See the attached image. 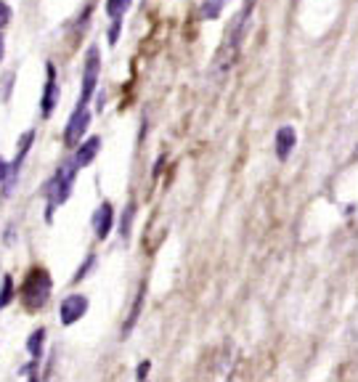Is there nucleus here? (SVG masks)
Instances as JSON below:
<instances>
[{
    "label": "nucleus",
    "mask_w": 358,
    "mask_h": 382,
    "mask_svg": "<svg viewBox=\"0 0 358 382\" xmlns=\"http://www.w3.org/2000/svg\"><path fill=\"white\" fill-rule=\"evenodd\" d=\"M3 45H6V43H3V35H0V61H3V51H6Z\"/></svg>",
    "instance_id": "nucleus-19"
},
{
    "label": "nucleus",
    "mask_w": 358,
    "mask_h": 382,
    "mask_svg": "<svg viewBox=\"0 0 358 382\" xmlns=\"http://www.w3.org/2000/svg\"><path fill=\"white\" fill-rule=\"evenodd\" d=\"M130 221H133V205H128L125 207V215H122V237H128V231H130Z\"/></svg>",
    "instance_id": "nucleus-14"
},
{
    "label": "nucleus",
    "mask_w": 358,
    "mask_h": 382,
    "mask_svg": "<svg viewBox=\"0 0 358 382\" xmlns=\"http://www.w3.org/2000/svg\"><path fill=\"white\" fill-rule=\"evenodd\" d=\"M294 146H297V133H294V128H290V125L278 128L276 131V157L281 159V162L290 159V154L294 152Z\"/></svg>",
    "instance_id": "nucleus-5"
},
{
    "label": "nucleus",
    "mask_w": 358,
    "mask_h": 382,
    "mask_svg": "<svg viewBox=\"0 0 358 382\" xmlns=\"http://www.w3.org/2000/svg\"><path fill=\"white\" fill-rule=\"evenodd\" d=\"M112 226H114V210H112L109 202H104V205L96 210V215H93V228H96L98 239H106L109 231H112Z\"/></svg>",
    "instance_id": "nucleus-6"
},
{
    "label": "nucleus",
    "mask_w": 358,
    "mask_h": 382,
    "mask_svg": "<svg viewBox=\"0 0 358 382\" xmlns=\"http://www.w3.org/2000/svg\"><path fill=\"white\" fill-rule=\"evenodd\" d=\"M98 149H101V138H98V135H91V138H88L85 144H80L77 157H75L77 168H85V165H91L93 159H96V154H98Z\"/></svg>",
    "instance_id": "nucleus-8"
},
{
    "label": "nucleus",
    "mask_w": 358,
    "mask_h": 382,
    "mask_svg": "<svg viewBox=\"0 0 358 382\" xmlns=\"http://www.w3.org/2000/svg\"><path fill=\"white\" fill-rule=\"evenodd\" d=\"M119 24H122V22H119V19H114V22H112V32H109V43H117Z\"/></svg>",
    "instance_id": "nucleus-16"
},
{
    "label": "nucleus",
    "mask_w": 358,
    "mask_h": 382,
    "mask_svg": "<svg viewBox=\"0 0 358 382\" xmlns=\"http://www.w3.org/2000/svg\"><path fill=\"white\" fill-rule=\"evenodd\" d=\"M149 367H151V361H141V367H138V377H141V380L146 377V372H149Z\"/></svg>",
    "instance_id": "nucleus-17"
},
{
    "label": "nucleus",
    "mask_w": 358,
    "mask_h": 382,
    "mask_svg": "<svg viewBox=\"0 0 358 382\" xmlns=\"http://www.w3.org/2000/svg\"><path fill=\"white\" fill-rule=\"evenodd\" d=\"M225 0H204V8H202V16L204 19H218L221 11H223Z\"/></svg>",
    "instance_id": "nucleus-11"
},
{
    "label": "nucleus",
    "mask_w": 358,
    "mask_h": 382,
    "mask_svg": "<svg viewBox=\"0 0 358 382\" xmlns=\"http://www.w3.org/2000/svg\"><path fill=\"white\" fill-rule=\"evenodd\" d=\"M88 125H91V112L85 109V104H80L77 109H75L72 119H69L66 131H64L66 146H77L80 141H82V135L88 133Z\"/></svg>",
    "instance_id": "nucleus-3"
},
{
    "label": "nucleus",
    "mask_w": 358,
    "mask_h": 382,
    "mask_svg": "<svg viewBox=\"0 0 358 382\" xmlns=\"http://www.w3.org/2000/svg\"><path fill=\"white\" fill-rule=\"evenodd\" d=\"M88 311V297L85 295H69L64 297V303L59 308V316H61V324L69 327V324H75L80 321V316Z\"/></svg>",
    "instance_id": "nucleus-4"
},
{
    "label": "nucleus",
    "mask_w": 358,
    "mask_h": 382,
    "mask_svg": "<svg viewBox=\"0 0 358 382\" xmlns=\"http://www.w3.org/2000/svg\"><path fill=\"white\" fill-rule=\"evenodd\" d=\"M6 172H8V162L0 157V184H3V178H6Z\"/></svg>",
    "instance_id": "nucleus-18"
},
{
    "label": "nucleus",
    "mask_w": 358,
    "mask_h": 382,
    "mask_svg": "<svg viewBox=\"0 0 358 382\" xmlns=\"http://www.w3.org/2000/svg\"><path fill=\"white\" fill-rule=\"evenodd\" d=\"M43 340H45V330H35L29 335V340H27V351H29V356L38 358L43 353Z\"/></svg>",
    "instance_id": "nucleus-9"
},
{
    "label": "nucleus",
    "mask_w": 358,
    "mask_h": 382,
    "mask_svg": "<svg viewBox=\"0 0 358 382\" xmlns=\"http://www.w3.org/2000/svg\"><path fill=\"white\" fill-rule=\"evenodd\" d=\"M130 8V0H106V13L112 19H122V13Z\"/></svg>",
    "instance_id": "nucleus-10"
},
{
    "label": "nucleus",
    "mask_w": 358,
    "mask_h": 382,
    "mask_svg": "<svg viewBox=\"0 0 358 382\" xmlns=\"http://www.w3.org/2000/svg\"><path fill=\"white\" fill-rule=\"evenodd\" d=\"M48 295H51V277H48V271H43V268L32 271L24 284V300L32 308H38V305L45 303Z\"/></svg>",
    "instance_id": "nucleus-1"
},
{
    "label": "nucleus",
    "mask_w": 358,
    "mask_h": 382,
    "mask_svg": "<svg viewBox=\"0 0 358 382\" xmlns=\"http://www.w3.org/2000/svg\"><path fill=\"white\" fill-rule=\"evenodd\" d=\"M13 297V279L11 277H3V284H0V308L11 303Z\"/></svg>",
    "instance_id": "nucleus-12"
},
{
    "label": "nucleus",
    "mask_w": 358,
    "mask_h": 382,
    "mask_svg": "<svg viewBox=\"0 0 358 382\" xmlns=\"http://www.w3.org/2000/svg\"><path fill=\"white\" fill-rule=\"evenodd\" d=\"M141 305H144V290H141V295L135 297V308H133V314L128 316V324H125V332L133 330V324H135V316H138V311H141Z\"/></svg>",
    "instance_id": "nucleus-13"
},
{
    "label": "nucleus",
    "mask_w": 358,
    "mask_h": 382,
    "mask_svg": "<svg viewBox=\"0 0 358 382\" xmlns=\"http://www.w3.org/2000/svg\"><path fill=\"white\" fill-rule=\"evenodd\" d=\"M56 101H59V88H56V72H53V64H48V82H45V93H43V101H40L43 117L53 115V109H56Z\"/></svg>",
    "instance_id": "nucleus-7"
},
{
    "label": "nucleus",
    "mask_w": 358,
    "mask_h": 382,
    "mask_svg": "<svg viewBox=\"0 0 358 382\" xmlns=\"http://www.w3.org/2000/svg\"><path fill=\"white\" fill-rule=\"evenodd\" d=\"M98 72H101V56H98V48L93 45L88 51V59H85V75H82V98L80 104H88L91 101L93 91H96V82H98Z\"/></svg>",
    "instance_id": "nucleus-2"
},
{
    "label": "nucleus",
    "mask_w": 358,
    "mask_h": 382,
    "mask_svg": "<svg viewBox=\"0 0 358 382\" xmlns=\"http://www.w3.org/2000/svg\"><path fill=\"white\" fill-rule=\"evenodd\" d=\"M11 22V8H8V3L6 0H0V29Z\"/></svg>",
    "instance_id": "nucleus-15"
},
{
    "label": "nucleus",
    "mask_w": 358,
    "mask_h": 382,
    "mask_svg": "<svg viewBox=\"0 0 358 382\" xmlns=\"http://www.w3.org/2000/svg\"><path fill=\"white\" fill-rule=\"evenodd\" d=\"M356 159H358V149H356Z\"/></svg>",
    "instance_id": "nucleus-20"
}]
</instances>
